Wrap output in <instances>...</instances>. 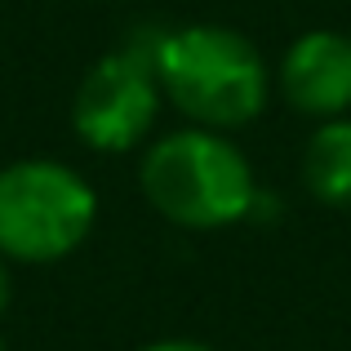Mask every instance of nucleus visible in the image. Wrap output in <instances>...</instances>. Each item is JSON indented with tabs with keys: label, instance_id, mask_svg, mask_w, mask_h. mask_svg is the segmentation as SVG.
Segmentation results:
<instances>
[{
	"label": "nucleus",
	"instance_id": "0eeeda50",
	"mask_svg": "<svg viewBox=\"0 0 351 351\" xmlns=\"http://www.w3.org/2000/svg\"><path fill=\"white\" fill-rule=\"evenodd\" d=\"M147 351H214L205 343H191V338H169V343H152Z\"/></svg>",
	"mask_w": 351,
	"mask_h": 351
},
{
	"label": "nucleus",
	"instance_id": "20e7f679",
	"mask_svg": "<svg viewBox=\"0 0 351 351\" xmlns=\"http://www.w3.org/2000/svg\"><path fill=\"white\" fill-rule=\"evenodd\" d=\"M160 107L156 45H129L89 67L76 89V134L98 152H129L147 138Z\"/></svg>",
	"mask_w": 351,
	"mask_h": 351
},
{
	"label": "nucleus",
	"instance_id": "f257e3e1",
	"mask_svg": "<svg viewBox=\"0 0 351 351\" xmlns=\"http://www.w3.org/2000/svg\"><path fill=\"white\" fill-rule=\"evenodd\" d=\"M156 76L169 103L200 129L249 125L267 107V62L249 36L196 23L156 40Z\"/></svg>",
	"mask_w": 351,
	"mask_h": 351
},
{
	"label": "nucleus",
	"instance_id": "39448f33",
	"mask_svg": "<svg viewBox=\"0 0 351 351\" xmlns=\"http://www.w3.org/2000/svg\"><path fill=\"white\" fill-rule=\"evenodd\" d=\"M280 89L293 112L334 120L351 107V36L307 32L280 62Z\"/></svg>",
	"mask_w": 351,
	"mask_h": 351
},
{
	"label": "nucleus",
	"instance_id": "f03ea898",
	"mask_svg": "<svg viewBox=\"0 0 351 351\" xmlns=\"http://www.w3.org/2000/svg\"><path fill=\"white\" fill-rule=\"evenodd\" d=\"M143 191L160 218L191 232L232 227L254 214V169L218 129H178L143 160Z\"/></svg>",
	"mask_w": 351,
	"mask_h": 351
},
{
	"label": "nucleus",
	"instance_id": "7ed1b4c3",
	"mask_svg": "<svg viewBox=\"0 0 351 351\" xmlns=\"http://www.w3.org/2000/svg\"><path fill=\"white\" fill-rule=\"evenodd\" d=\"M98 200L58 160H18L0 169V254L14 263H58L89 236Z\"/></svg>",
	"mask_w": 351,
	"mask_h": 351
},
{
	"label": "nucleus",
	"instance_id": "423d86ee",
	"mask_svg": "<svg viewBox=\"0 0 351 351\" xmlns=\"http://www.w3.org/2000/svg\"><path fill=\"white\" fill-rule=\"evenodd\" d=\"M302 182L325 205H351V120H320L302 156Z\"/></svg>",
	"mask_w": 351,
	"mask_h": 351
},
{
	"label": "nucleus",
	"instance_id": "6e6552de",
	"mask_svg": "<svg viewBox=\"0 0 351 351\" xmlns=\"http://www.w3.org/2000/svg\"><path fill=\"white\" fill-rule=\"evenodd\" d=\"M9 307V267H5V254H0V316Z\"/></svg>",
	"mask_w": 351,
	"mask_h": 351
}]
</instances>
